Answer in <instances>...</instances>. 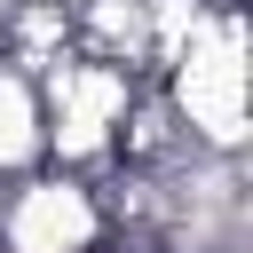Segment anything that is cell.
I'll return each mask as SVG.
<instances>
[{"label": "cell", "mask_w": 253, "mask_h": 253, "mask_svg": "<svg viewBox=\"0 0 253 253\" xmlns=\"http://www.w3.org/2000/svg\"><path fill=\"white\" fill-rule=\"evenodd\" d=\"M158 87H166V103L198 150L245 158V16L237 8H213Z\"/></svg>", "instance_id": "cell-1"}, {"label": "cell", "mask_w": 253, "mask_h": 253, "mask_svg": "<svg viewBox=\"0 0 253 253\" xmlns=\"http://www.w3.org/2000/svg\"><path fill=\"white\" fill-rule=\"evenodd\" d=\"M142 79L111 71V63H87V55H63L47 79H40V126H47V158L55 174H103L111 166V142H119V119L134 103Z\"/></svg>", "instance_id": "cell-2"}, {"label": "cell", "mask_w": 253, "mask_h": 253, "mask_svg": "<svg viewBox=\"0 0 253 253\" xmlns=\"http://www.w3.org/2000/svg\"><path fill=\"white\" fill-rule=\"evenodd\" d=\"M103 213L79 174H24L0 190V253H95Z\"/></svg>", "instance_id": "cell-3"}, {"label": "cell", "mask_w": 253, "mask_h": 253, "mask_svg": "<svg viewBox=\"0 0 253 253\" xmlns=\"http://www.w3.org/2000/svg\"><path fill=\"white\" fill-rule=\"evenodd\" d=\"M40 158H47L40 87H32L24 71H8V63H0V182H24V174H40Z\"/></svg>", "instance_id": "cell-4"}]
</instances>
